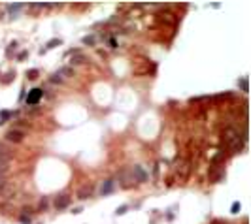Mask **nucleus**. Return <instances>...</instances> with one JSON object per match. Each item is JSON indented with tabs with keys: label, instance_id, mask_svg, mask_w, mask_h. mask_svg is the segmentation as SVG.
Segmentation results:
<instances>
[{
	"label": "nucleus",
	"instance_id": "obj_1",
	"mask_svg": "<svg viewBox=\"0 0 251 224\" xmlns=\"http://www.w3.org/2000/svg\"><path fill=\"white\" fill-rule=\"evenodd\" d=\"M130 175H132V179H134L136 183H146L147 179H149L147 172H146L142 166H132V168H130Z\"/></svg>",
	"mask_w": 251,
	"mask_h": 224
},
{
	"label": "nucleus",
	"instance_id": "obj_2",
	"mask_svg": "<svg viewBox=\"0 0 251 224\" xmlns=\"http://www.w3.org/2000/svg\"><path fill=\"white\" fill-rule=\"evenodd\" d=\"M42 96H43V89L34 87V89L28 91V94H27V104H28V106H36L40 100H42Z\"/></svg>",
	"mask_w": 251,
	"mask_h": 224
},
{
	"label": "nucleus",
	"instance_id": "obj_3",
	"mask_svg": "<svg viewBox=\"0 0 251 224\" xmlns=\"http://www.w3.org/2000/svg\"><path fill=\"white\" fill-rule=\"evenodd\" d=\"M70 204H72V196L70 194H61V196L55 198V201H53L55 209H66Z\"/></svg>",
	"mask_w": 251,
	"mask_h": 224
},
{
	"label": "nucleus",
	"instance_id": "obj_4",
	"mask_svg": "<svg viewBox=\"0 0 251 224\" xmlns=\"http://www.w3.org/2000/svg\"><path fill=\"white\" fill-rule=\"evenodd\" d=\"M23 138H25V132H23V130H17V128L9 130V132L6 134V139H8V141H12V143H19V141H23Z\"/></svg>",
	"mask_w": 251,
	"mask_h": 224
},
{
	"label": "nucleus",
	"instance_id": "obj_5",
	"mask_svg": "<svg viewBox=\"0 0 251 224\" xmlns=\"http://www.w3.org/2000/svg\"><path fill=\"white\" fill-rule=\"evenodd\" d=\"M113 188H115V181H113V179H108V181L102 183L100 194H102V196H108V194H112V192H113Z\"/></svg>",
	"mask_w": 251,
	"mask_h": 224
},
{
	"label": "nucleus",
	"instance_id": "obj_6",
	"mask_svg": "<svg viewBox=\"0 0 251 224\" xmlns=\"http://www.w3.org/2000/svg\"><path fill=\"white\" fill-rule=\"evenodd\" d=\"M93 196V185H85L78 190V198L79 200H87V198H91Z\"/></svg>",
	"mask_w": 251,
	"mask_h": 224
},
{
	"label": "nucleus",
	"instance_id": "obj_7",
	"mask_svg": "<svg viewBox=\"0 0 251 224\" xmlns=\"http://www.w3.org/2000/svg\"><path fill=\"white\" fill-rule=\"evenodd\" d=\"M189 172H191L189 164H183V166H179V168H178V177H179V181H187Z\"/></svg>",
	"mask_w": 251,
	"mask_h": 224
},
{
	"label": "nucleus",
	"instance_id": "obj_8",
	"mask_svg": "<svg viewBox=\"0 0 251 224\" xmlns=\"http://www.w3.org/2000/svg\"><path fill=\"white\" fill-rule=\"evenodd\" d=\"M9 158H12V154H9V151L6 149L4 143H0V164H6Z\"/></svg>",
	"mask_w": 251,
	"mask_h": 224
},
{
	"label": "nucleus",
	"instance_id": "obj_9",
	"mask_svg": "<svg viewBox=\"0 0 251 224\" xmlns=\"http://www.w3.org/2000/svg\"><path fill=\"white\" fill-rule=\"evenodd\" d=\"M23 6H25L23 2H15V4H9V6H8V12L12 13V17H15V15H17V12H19V9L23 8Z\"/></svg>",
	"mask_w": 251,
	"mask_h": 224
},
{
	"label": "nucleus",
	"instance_id": "obj_10",
	"mask_svg": "<svg viewBox=\"0 0 251 224\" xmlns=\"http://www.w3.org/2000/svg\"><path fill=\"white\" fill-rule=\"evenodd\" d=\"M13 115H17L15 111L12 113V111H0V125H4V122L9 119V117H13Z\"/></svg>",
	"mask_w": 251,
	"mask_h": 224
},
{
	"label": "nucleus",
	"instance_id": "obj_11",
	"mask_svg": "<svg viewBox=\"0 0 251 224\" xmlns=\"http://www.w3.org/2000/svg\"><path fill=\"white\" fill-rule=\"evenodd\" d=\"M161 19H162V21H166V23H170V25H174V23H176V19H174V15H172V13H168V12L161 13Z\"/></svg>",
	"mask_w": 251,
	"mask_h": 224
},
{
	"label": "nucleus",
	"instance_id": "obj_12",
	"mask_svg": "<svg viewBox=\"0 0 251 224\" xmlns=\"http://www.w3.org/2000/svg\"><path fill=\"white\" fill-rule=\"evenodd\" d=\"M83 62H87V57H83V55H76L70 60V64H83Z\"/></svg>",
	"mask_w": 251,
	"mask_h": 224
},
{
	"label": "nucleus",
	"instance_id": "obj_13",
	"mask_svg": "<svg viewBox=\"0 0 251 224\" xmlns=\"http://www.w3.org/2000/svg\"><path fill=\"white\" fill-rule=\"evenodd\" d=\"M61 43H62V42H61L59 38H53V40H49V42L46 43V47H43V49L47 51V49H51V47H55V45H61Z\"/></svg>",
	"mask_w": 251,
	"mask_h": 224
},
{
	"label": "nucleus",
	"instance_id": "obj_14",
	"mask_svg": "<svg viewBox=\"0 0 251 224\" xmlns=\"http://www.w3.org/2000/svg\"><path fill=\"white\" fill-rule=\"evenodd\" d=\"M238 87L242 89L244 92H247V91H249V81H247V77H244V79H240V81H238Z\"/></svg>",
	"mask_w": 251,
	"mask_h": 224
},
{
	"label": "nucleus",
	"instance_id": "obj_15",
	"mask_svg": "<svg viewBox=\"0 0 251 224\" xmlns=\"http://www.w3.org/2000/svg\"><path fill=\"white\" fill-rule=\"evenodd\" d=\"M240 209H242L240 201H234V204L231 205V213H232V215H238V213H240Z\"/></svg>",
	"mask_w": 251,
	"mask_h": 224
},
{
	"label": "nucleus",
	"instance_id": "obj_16",
	"mask_svg": "<svg viewBox=\"0 0 251 224\" xmlns=\"http://www.w3.org/2000/svg\"><path fill=\"white\" fill-rule=\"evenodd\" d=\"M38 75H40V72H38L36 68H34V70H28V72H27V77H28V79H36Z\"/></svg>",
	"mask_w": 251,
	"mask_h": 224
},
{
	"label": "nucleus",
	"instance_id": "obj_17",
	"mask_svg": "<svg viewBox=\"0 0 251 224\" xmlns=\"http://www.w3.org/2000/svg\"><path fill=\"white\" fill-rule=\"evenodd\" d=\"M51 83H62V77L59 75V72H57V74H53V75H51Z\"/></svg>",
	"mask_w": 251,
	"mask_h": 224
},
{
	"label": "nucleus",
	"instance_id": "obj_18",
	"mask_svg": "<svg viewBox=\"0 0 251 224\" xmlns=\"http://www.w3.org/2000/svg\"><path fill=\"white\" fill-rule=\"evenodd\" d=\"M59 75H74V70H72V68H62V70L59 72Z\"/></svg>",
	"mask_w": 251,
	"mask_h": 224
},
{
	"label": "nucleus",
	"instance_id": "obj_19",
	"mask_svg": "<svg viewBox=\"0 0 251 224\" xmlns=\"http://www.w3.org/2000/svg\"><path fill=\"white\" fill-rule=\"evenodd\" d=\"M83 43H87V45H93V43H94V36H85V38H83Z\"/></svg>",
	"mask_w": 251,
	"mask_h": 224
},
{
	"label": "nucleus",
	"instance_id": "obj_20",
	"mask_svg": "<svg viewBox=\"0 0 251 224\" xmlns=\"http://www.w3.org/2000/svg\"><path fill=\"white\" fill-rule=\"evenodd\" d=\"M127 211H128V205H121V207H117V211H115V213H117V215H125Z\"/></svg>",
	"mask_w": 251,
	"mask_h": 224
},
{
	"label": "nucleus",
	"instance_id": "obj_21",
	"mask_svg": "<svg viewBox=\"0 0 251 224\" xmlns=\"http://www.w3.org/2000/svg\"><path fill=\"white\" fill-rule=\"evenodd\" d=\"M19 219H21V222H23V224H30V217H28V215H21Z\"/></svg>",
	"mask_w": 251,
	"mask_h": 224
},
{
	"label": "nucleus",
	"instance_id": "obj_22",
	"mask_svg": "<svg viewBox=\"0 0 251 224\" xmlns=\"http://www.w3.org/2000/svg\"><path fill=\"white\" fill-rule=\"evenodd\" d=\"M4 186H6V177H4V175H0V190H2Z\"/></svg>",
	"mask_w": 251,
	"mask_h": 224
},
{
	"label": "nucleus",
	"instance_id": "obj_23",
	"mask_svg": "<svg viewBox=\"0 0 251 224\" xmlns=\"http://www.w3.org/2000/svg\"><path fill=\"white\" fill-rule=\"evenodd\" d=\"M17 59H19V60H23V59H27V51H21V53L17 55Z\"/></svg>",
	"mask_w": 251,
	"mask_h": 224
},
{
	"label": "nucleus",
	"instance_id": "obj_24",
	"mask_svg": "<svg viewBox=\"0 0 251 224\" xmlns=\"http://www.w3.org/2000/svg\"><path fill=\"white\" fill-rule=\"evenodd\" d=\"M46 207H47V200H46V198H43V200L40 201V209H46Z\"/></svg>",
	"mask_w": 251,
	"mask_h": 224
},
{
	"label": "nucleus",
	"instance_id": "obj_25",
	"mask_svg": "<svg viewBox=\"0 0 251 224\" xmlns=\"http://www.w3.org/2000/svg\"><path fill=\"white\" fill-rule=\"evenodd\" d=\"M72 213H74V215H79V213H81V207H74Z\"/></svg>",
	"mask_w": 251,
	"mask_h": 224
},
{
	"label": "nucleus",
	"instance_id": "obj_26",
	"mask_svg": "<svg viewBox=\"0 0 251 224\" xmlns=\"http://www.w3.org/2000/svg\"><path fill=\"white\" fill-rule=\"evenodd\" d=\"M110 45H112V47H117V42H115V38H110Z\"/></svg>",
	"mask_w": 251,
	"mask_h": 224
},
{
	"label": "nucleus",
	"instance_id": "obj_27",
	"mask_svg": "<svg viewBox=\"0 0 251 224\" xmlns=\"http://www.w3.org/2000/svg\"><path fill=\"white\" fill-rule=\"evenodd\" d=\"M166 185H168V186H172V185H174V179H172V177H168V179H166Z\"/></svg>",
	"mask_w": 251,
	"mask_h": 224
},
{
	"label": "nucleus",
	"instance_id": "obj_28",
	"mask_svg": "<svg viewBox=\"0 0 251 224\" xmlns=\"http://www.w3.org/2000/svg\"><path fill=\"white\" fill-rule=\"evenodd\" d=\"M212 224H223V220H213Z\"/></svg>",
	"mask_w": 251,
	"mask_h": 224
}]
</instances>
